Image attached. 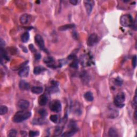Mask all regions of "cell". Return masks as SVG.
I'll list each match as a JSON object with an SVG mask.
<instances>
[{
  "label": "cell",
  "instance_id": "cell-2",
  "mask_svg": "<svg viewBox=\"0 0 137 137\" xmlns=\"http://www.w3.org/2000/svg\"><path fill=\"white\" fill-rule=\"evenodd\" d=\"M120 23L121 25L123 27H131L133 26L134 21L133 18L130 15L126 14L122 16L120 18Z\"/></svg>",
  "mask_w": 137,
  "mask_h": 137
},
{
  "label": "cell",
  "instance_id": "cell-3",
  "mask_svg": "<svg viewBox=\"0 0 137 137\" xmlns=\"http://www.w3.org/2000/svg\"><path fill=\"white\" fill-rule=\"evenodd\" d=\"M125 100V95L124 93H118L114 99V104L118 108H122L125 106L124 103Z\"/></svg>",
  "mask_w": 137,
  "mask_h": 137
},
{
  "label": "cell",
  "instance_id": "cell-31",
  "mask_svg": "<svg viewBox=\"0 0 137 137\" xmlns=\"http://www.w3.org/2000/svg\"><path fill=\"white\" fill-rule=\"evenodd\" d=\"M115 84L118 86H120L122 85V81L120 78H117L115 80Z\"/></svg>",
  "mask_w": 137,
  "mask_h": 137
},
{
  "label": "cell",
  "instance_id": "cell-28",
  "mask_svg": "<svg viewBox=\"0 0 137 137\" xmlns=\"http://www.w3.org/2000/svg\"><path fill=\"white\" fill-rule=\"evenodd\" d=\"M78 61L77 60V59L76 58H74V61L71 63V64L70 66L71 67L74 68H78Z\"/></svg>",
  "mask_w": 137,
  "mask_h": 137
},
{
  "label": "cell",
  "instance_id": "cell-27",
  "mask_svg": "<svg viewBox=\"0 0 137 137\" xmlns=\"http://www.w3.org/2000/svg\"><path fill=\"white\" fill-rule=\"evenodd\" d=\"M58 117L57 115H52L50 116V120L54 123H57L58 122Z\"/></svg>",
  "mask_w": 137,
  "mask_h": 137
},
{
  "label": "cell",
  "instance_id": "cell-30",
  "mask_svg": "<svg viewBox=\"0 0 137 137\" xmlns=\"http://www.w3.org/2000/svg\"><path fill=\"white\" fill-rule=\"evenodd\" d=\"M132 66L133 68H136L137 66V56L134 55L132 58Z\"/></svg>",
  "mask_w": 137,
  "mask_h": 137
},
{
  "label": "cell",
  "instance_id": "cell-9",
  "mask_svg": "<svg viewBox=\"0 0 137 137\" xmlns=\"http://www.w3.org/2000/svg\"><path fill=\"white\" fill-rule=\"evenodd\" d=\"M48 97L46 94L40 95L38 99V103L41 106H44L47 104L48 102Z\"/></svg>",
  "mask_w": 137,
  "mask_h": 137
},
{
  "label": "cell",
  "instance_id": "cell-1",
  "mask_svg": "<svg viewBox=\"0 0 137 137\" xmlns=\"http://www.w3.org/2000/svg\"><path fill=\"white\" fill-rule=\"evenodd\" d=\"M31 116V113L23 110L17 112L13 117V121L15 123H20L28 119Z\"/></svg>",
  "mask_w": 137,
  "mask_h": 137
},
{
  "label": "cell",
  "instance_id": "cell-29",
  "mask_svg": "<svg viewBox=\"0 0 137 137\" xmlns=\"http://www.w3.org/2000/svg\"><path fill=\"white\" fill-rule=\"evenodd\" d=\"M39 134V132L38 131H30L29 132V136L31 137H34L38 136Z\"/></svg>",
  "mask_w": 137,
  "mask_h": 137
},
{
  "label": "cell",
  "instance_id": "cell-33",
  "mask_svg": "<svg viewBox=\"0 0 137 137\" xmlns=\"http://www.w3.org/2000/svg\"><path fill=\"white\" fill-rule=\"evenodd\" d=\"M29 48L30 49V51L32 52H36V49L34 48V47L33 46V45L32 44H31L30 45H29Z\"/></svg>",
  "mask_w": 137,
  "mask_h": 137
},
{
  "label": "cell",
  "instance_id": "cell-25",
  "mask_svg": "<svg viewBox=\"0 0 137 137\" xmlns=\"http://www.w3.org/2000/svg\"><path fill=\"white\" fill-rule=\"evenodd\" d=\"M39 114V115L41 116V117H43V118H45L46 117V116L47 115V112L46 110L44 108H42V109H40L38 111Z\"/></svg>",
  "mask_w": 137,
  "mask_h": 137
},
{
  "label": "cell",
  "instance_id": "cell-23",
  "mask_svg": "<svg viewBox=\"0 0 137 137\" xmlns=\"http://www.w3.org/2000/svg\"><path fill=\"white\" fill-rule=\"evenodd\" d=\"M8 110V107L6 106H1L0 107V115H3L7 113Z\"/></svg>",
  "mask_w": 137,
  "mask_h": 137
},
{
  "label": "cell",
  "instance_id": "cell-18",
  "mask_svg": "<svg viewBox=\"0 0 137 137\" xmlns=\"http://www.w3.org/2000/svg\"><path fill=\"white\" fill-rule=\"evenodd\" d=\"M84 98L85 100H86L87 101L91 102L93 100V95L92 92H86L85 94H84Z\"/></svg>",
  "mask_w": 137,
  "mask_h": 137
},
{
  "label": "cell",
  "instance_id": "cell-21",
  "mask_svg": "<svg viewBox=\"0 0 137 137\" xmlns=\"http://www.w3.org/2000/svg\"><path fill=\"white\" fill-rule=\"evenodd\" d=\"M108 134H109V137H116L118 136L117 131H116L115 129L113 128V127H111V128L109 129Z\"/></svg>",
  "mask_w": 137,
  "mask_h": 137
},
{
  "label": "cell",
  "instance_id": "cell-24",
  "mask_svg": "<svg viewBox=\"0 0 137 137\" xmlns=\"http://www.w3.org/2000/svg\"><path fill=\"white\" fill-rule=\"evenodd\" d=\"M33 122H34V124L42 125L43 124H44V123H45V118L41 117V118H37V119H36V120H34Z\"/></svg>",
  "mask_w": 137,
  "mask_h": 137
},
{
  "label": "cell",
  "instance_id": "cell-14",
  "mask_svg": "<svg viewBox=\"0 0 137 137\" xmlns=\"http://www.w3.org/2000/svg\"><path fill=\"white\" fill-rule=\"evenodd\" d=\"M43 62L46 64L48 65V66L49 67H52L53 68V63L54 62V59L52 58L51 57H49V56H48L46 57H45L44 58V60H43Z\"/></svg>",
  "mask_w": 137,
  "mask_h": 137
},
{
  "label": "cell",
  "instance_id": "cell-8",
  "mask_svg": "<svg viewBox=\"0 0 137 137\" xmlns=\"http://www.w3.org/2000/svg\"><path fill=\"white\" fill-rule=\"evenodd\" d=\"M29 67H28V66L27 67H24L20 70L18 74H19V76L21 77H27L29 76Z\"/></svg>",
  "mask_w": 137,
  "mask_h": 137
},
{
  "label": "cell",
  "instance_id": "cell-17",
  "mask_svg": "<svg viewBox=\"0 0 137 137\" xmlns=\"http://www.w3.org/2000/svg\"><path fill=\"white\" fill-rule=\"evenodd\" d=\"M46 70V68H43L41 66H38V67H35L34 68L33 70V73L34 74L38 75L40 74L41 73L45 71Z\"/></svg>",
  "mask_w": 137,
  "mask_h": 137
},
{
  "label": "cell",
  "instance_id": "cell-15",
  "mask_svg": "<svg viewBox=\"0 0 137 137\" xmlns=\"http://www.w3.org/2000/svg\"><path fill=\"white\" fill-rule=\"evenodd\" d=\"M0 53H1V63H2V62H3V60H6L7 61L9 60V58L8 57L7 54H6L5 51L3 49V48H1V49H0Z\"/></svg>",
  "mask_w": 137,
  "mask_h": 137
},
{
  "label": "cell",
  "instance_id": "cell-22",
  "mask_svg": "<svg viewBox=\"0 0 137 137\" xmlns=\"http://www.w3.org/2000/svg\"><path fill=\"white\" fill-rule=\"evenodd\" d=\"M63 131V127H61L60 126H58L56 127L55 130L54 131V136H58L60 135V134L62 133Z\"/></svg>",
  "mask_w": 137,
  "mask_h": 137
},
{
  "label": "cell",
  "instance_id": "cell-5",
  "mask_svg": "<svg viewBox=\"0 0 137 137\" xmlns=\"http://www.w3.org/2000/svg\"><path fill=\"white\" fill-rule=\"evenodd\" d=\"M35 41L36 44L41 49L46 52H48L47 49L45 48L44 40H43V39L41 35H40V34H36L35 36Z\"/></svg>",
  "mask_w": 137,
  "mask_h": 137
},
{
  "label": "cell",
  "instance_id": "cell-4",
  "mask_svg": "<svg viewBox=\"0 0 137 137\" xmlns=\"http://www.w3.org/2000/svg\"><path fill=\"white\" fill-rule=\"evenodd\" d=\"M49 108L51 111L55 113H58L61 111L62 109L61 102L58 100H52L49 103Z\"/></svg>",
  "mask_w": 137,
  "mask_h": 137
},
{
  "label": "cell",
  "instance_id": "cell-7",
  "mask_svg": "<svg viewBox=\"0 0 137 137\" xmlns=\"http://www.w3.org/2000/svg\"><path fill=\"white\" fill-rule=\"evenodd\" d=\"M29 106V102L26 100L22 99L18 102V107L22 110H26Z\"/></svg>",
  "mask_w": 137,
  "mask_h": 137
},
{
  "label": "cell",
  "instance_id": "cell-38",
  "mask_svg": "<svg viewBox=\"0 0 137 137\" xmlns=\"http://www.w3.org/2000/svg\"><path fill=\"white\" fill-rule=\"evenodd\" d=\"M134 117L135 118V120H137V110L136 109L135 111H134Z\"/></svg>",
  "mask_w": 137,
  "mask_h": 137
},
{
  "label": "cell",
  "instance_id": "cell-37",
  "mask_svg": "<svg viewBox=\"0 0 137 137\" xmlns=\"http://www.w3.org/2000/svg\"><path fill=\"white\" fill-rule=\"evenodd\" d=\"M20 134L22 136H27V132L25 131H21L20 132Z\"/></svg>",
  "mask_w": 137,
  "mask_h": 137
},
{
  "label": "cell",
  "instance_id": "cell-26",
  "mask_svg": "<svg viewBox=\"0 0 137 137\" xmlns=\"http://www.w3.org/2000/svg\"><path fill=\"white\" fill-rule=\"evenodd\" d=\"M17 131L15 129L9 130L8 132V136L10 137H14L17 136Z\"/></svg>",
  "mask_w": 137,
  "mask_h": 137
},
{
  "label": "cell",
  "instance_id": "cell-19",
  "mask_svg": "<svg viewBox=\"0 0 137 137\" xmlns=\"http://www.w3.org/2000/svg\"><path fill=\"white\" fill-rule=\"evenodd\" d=\"M77 131V130H70V131H68L63 133L62 134V137H71L72 136H74V134L76 133V132Z\"/></svg>",
  "mask_w": 137,
  "mask_h": 137
},
{
  "label": "cell",
  "instance_id": "cell-12",
  "mask_svg": "<svg viewBox=\"0 0 137 137\" xmlns=\"http://www.w3.org/2000/svg\"><path fill=\"white\" fill-rule=\"evenodd\" d=\"M30 19V16L27 14L22 15L20 17V22L22 24H26Z\"/></svg>",
  "mask_w": 137,
  "mask_h": 137
},
{
  "label": "cell",
  "instance_id": "cell-6",
  "mask_svg": "<svg viewBox=\"0 0 137 137\" xmlns=\"http://www.w3.org/2000/svg\"><path fill=\"white\" fill-rule=\"evenodd\" d=\"M98 40H99V39H98V36L97 34H91L88 39V45L89 46H93L95 44H97V43L98 42Z\"/></svg>",
  "mask_w": 137,
  "mask_h": 137
},
{
  "label": "cell",
  "instance_id": "cell-35",
  "mask_svg": "<svg viewBox=\"0 0 137 137\" xmlns=\"http://www.w3.org/2000/svg\"><path fill=\"white\" fill-rule=\"evenodd\" d=\"M40 58H41V55L40 54L37 53L35 55V59L36 60H40Z\"/></svg>",
  "mask_w": 137,
  "mask_h": 137
},
{
  "label": "cell",
  "instance_id": "cell-16",
  "mask_svg": "<svg viewBox=\"0 0 137 137\" xmlns=\"http://www.w3.org/2000/svg\"><path fill=\"white\" fill-rule=\"evenodd\" d=\"M75 27V25L74 24H67L65 25H62L58 28L59 31H67L68 29H71Z\"/></svg>",
  "mask_w": 137,
  "mask_h": 137
},
{
  "label": "cell",
  "instance_id": "cell-11",
  "mask_svg": "<svg viewBox=\"0 0 137 137\" xmlns=\"http://www.w3.org/2000/svg\"><path fill=\"white\" fill-rule=\"evenodd\" d=\"M84 4H85V7L86 9L87 13L88 15H90L92 11V8H93L92 4L91 3L90 1H84Z\"/></svg>",
  "mask_w": 137,
  "mask_h": 137
},
{
  "label": "cell",
  "instance_id": "cell-34",
  "mask_svg": "<svg viewBox=\"0 0 137 137\" xmlns=\"http://www.w3.org/2000/svg\"><path fill=\"white\" fill-rule=\"evenodd\" d=\"M70 3L72 4V5L76 6L78 3V1H76V0H71V1H69Z\"/></svg>",
  "mask_w": 137,
  "mask_h": 137
},
{
  "label": "cell",
  "instance_id": "cell-36",
  "mask_svg": "<svg viewBox=\"0 0 137 137\" xmlns=\"http://www.w3.org/2000/svg\"><path fill=\"white\" fill-rule=\"evenodd\" d=\"M0 44H1V48H3V46L5 45V42L2 39H1V41H0Z\"/></svg>",
  "mask_w": 137,
  "mask_h": 137
},
{
  "label": "cell",
  "instance_id": "cell-32",
  "mask_svg": "<svg viewBox=\"0 0 137 137\" xmlns=\"http://www.w3.org/2000/svg\"><path fill=\"white\" fill-rule=\"evenodd\" d=\"M132 106H133L134 108H136V107H137V94H136V93L133 98V101H132Z\"/></svg>",
  "mask_w": 137,
  "mask_h": 137
},
{
  "label": "cell",
  "instance_id": "cell-10",
  "mask_svg": "<svg viewBox=\"0 0 137 137\" xmlns=\"http://www.w3.org/2000/svg\"><path fill=\"white\" fill-rule=\"evenodd\" d=\"M19 87L20 90L22 91H26L28 90L29 88V85L28 83H27L26 81L24 80H20L19 84Z\"/></svg>",
  "mask_w": 137,
  "mask_h": 137
},
{
  "label": "cell",
  "instance_id": "cell-13",
  "mask_svg": "<svg viewBox=\"0 0 137 137\" xmlns=\"http://www.w3.org/2000/svg\"><path fill=\"white\" fill-rule=\"evenodd\" d=\"M43 87L41 86H33L31 88V91L34 94H39L42 93L43 92Z\"/></svg>",
  "mask_w": 137,
  "mask_h": 137
},
{
  "label": "cell",
  "instance_id": "cell-20",
  "mask_svg": "<svg viewBox=\"0 0 137 137\" xmlns=\"http://www.w3.org/2000/svg\"><path fill=\"white\" fill-rule=\"evenodd\" d=\"M29 34L28 32L24 33L21 36V40L22 42H26L29 41Z\"/></svg>",
  "mask_w": 137,
  "mask_h": 137
}]
</instances>
